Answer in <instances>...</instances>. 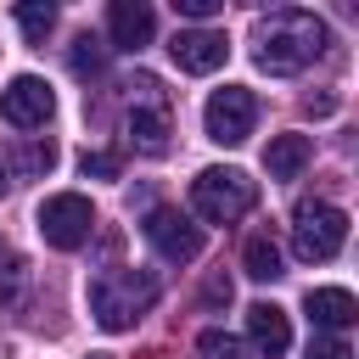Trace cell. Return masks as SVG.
<instances>
[{
	"mask_svg": "<svg viewBox=\"0 0 359 359\" xmlns=\"http://www.w3.org/2000/svg\"><path fill=\"white\" fill-rule=\"evenodd\" d=\"M325 22L314 11H269L258 17V34H252V62L264 73H303L320 50H325Z\"/></svg>",
	"mask_w": 359,
	"mask_h": 359,
	"instance_id": "1",
	"label": "cell"
},
{
	"mask_svg": "<svg viewBox=\"0 0 359 359\" xmlns=\"http://www.w3.org/2000/svg\"><path fill=\"white\" fill-rule=\"evenodd\" d=\"M157 275L151 269H101L90 280V314L101 331H129L151 303H157Z\"/></svg>",
	"mask_w": 359,
	"mask_h": 359,
	"instance_id": "2",
	"label": "cell"
},
{
	"mask_svg": "<svg viewBox=\"0 0 359 359\" xmlns=\"http://www.w3.org/2000/svg\"><path fill=\"white\" fill-rule=\"evenodd\" d=\"M252 202H258V185L241 168H202L191 180V208L208 224H236L241 213H252Z\"/></svg>",
	"mask_w": 359,
	"mask_h": 359,
	"instance_id": "3",
	"label": "cell"
},
{
	"mask_svg": "<svg viewBox=\"0 0 359 359\" xmlns=\"http://www.w3.org/2000/svg\"><path fill=\"white\" fill-rule=\"evenodd\" d=\"M342 241H348V213H342V208L314 202V196L297 202V213H292V247H297L303 264H325V258H337Z\"/></svg>",
	"mask_w": 359,
	"mask_h": 359,
	"instance_id": "4",
	"label": "cell"
},
{
	"mask_svg": "<svg viewBox=\"0 0 359 359\" xmlns=\"http://www.w3.org/2000/svg\"><path fill=\"white\" fill-rule=\"evenodd\" d=\"M202 129H208L213 146H241V140L258 129V95H252L247 84H224V90H213L208 107H202Z\"/></svg>",
	"mask_w": 359,
	"mask_h": 359,
	"instance_id": "5",
	"label": "cell"
},
{
	"mask_svg": "<svg viewBox=\"0 0 359 359\" xmlns=\"http://www.w3.org/2000/svg\"><path fill=\"white\" fill-rule=\"evenodd\" d=\"M90 230H95V208H90V196H79V191H56V196L39 202V236H45L56 252H79V247L90 241Z\"/></svg>",
	"mask_w": 359,
	"mask_h": 359,
	"instance_id": "6",
	"label": "cell"
},
{
	"mask_svg": "<svg viewBox=\"0 0 359 359\" xmlns=\"http://www.w3.org/2000/svg\"><path fill=\"white\" fill-rule=\"evenodd\" d=\"M168 129H174V101H168V90L151 73H140L135 79V101H129V135H135L140 151L157 157L168 146Z\"/></svg>",
	"mask_w": 359,
	"mask_h": 359,
	"instance_id": "7",
	"label": "cell"
},
{
	"mask_svg": "<svg viewBox=\"0 0 359 359\" xmlns=\"http://www.w3.org/2000/svg\"><path fill=\"white\" fill-rule=\"evenodd\" d=\"M50 112H56V95H50V84L34 79V73H17V79L0 90V118H6L11 129H45Z\"/></svg>",
	"mask_w": 359,
	"mask_h": 359,
	"instance_id": "8",
	"label": "cell"
},
{
	"mask_svg": "<svg viewBox=\"0 0 359 359\" xmlns=\"http://www.w3.org/2000/svg\"><path fill=\"white\" fill-rule=\"evenodd\" d=\"M140 230H146V241L157 247V258H168V264H191V258L202 252V224H191V219L174 213V208H151Z\"/></svg>",
	"mask_w": 359,
	"mask_h": 359,
	"instance_id": "9",
	"label": "cell"
},
{
	"mask_svg": "<svg viewBox=\"0 0 359 359\" xmlns=\"http://www.w3.org/2000/svg\"><path fill=\"white\" fill-rule=\"evenodd\" d=\"M168 56L180 62V73H219L230 56V39L219 28H180L168 39Z\"/></svg>",
	"mask_w": 359,
	"mask_h": 359,
	"instance_id": "10",
	"label": "cell"
},
{
	"mask_svg": "<svg viewBox=\"0 0 359 359\" xmlns=\"http://www.w3.org/2000/svg\"><path fill=\"white\" fill-rule=\"evenodd\" d=\"M107 34H112L118 50H140V45H151L157 17H151L146 0H112V6H107Z\"/></svg>",
	"mask_w": 359,
	"mask_h": 359,
	"instance_id": "11",
	"label": "cell"
},
{
	"mask_svg": "<svg viewBox=\"0 0 359 359\" xmlns=\"http://www.w3.org/2000/svg\"><path fill=\"white\" fill-rule=\"evenodd\" d=\"M247 337H252V348H258L264 359H280V353L292 348V320H286V309H280V303H252V309H247Z\"/></svg>",
	"mask_w": 359,
	"mask_h": 359,
	"instance_id": "12",
	"label": "cell"
},
{
	"mask_svg": "<svg viewBox=\"0 0 359 359\" xmlns=\"http://www.w3.org/2000/svg\"><path fill=\"white\" fill-rule=\"evenodd\" d=\"M303 309H309V320H314V325H325V331H342V325H353V320H359V303H353V292H348V286H309Z\"/></svg>",
	"mask_w": 359,
	"mask_h": 359,
	"instance_id": "13",
	"label": "cell"
},
{
	"mask_svg": "<svg viewBox=\"0 0 359 359\" xmlns=\"http://www.w3.org/2000/svg\"><path fill=\"white\" fill-rule=\"evenodd\" d=\"M309 157H314L309 135H275V140L264 146V168H269V180H297V174L309 168Z\"/></svg>",
	"mask_w": 359,
	"mask_h": 359,
	"instance_id": "14",
	"label": "cell"
},
{
	"mask_svg": "<svg viewBox=\"0 0 359 359\" xmlns=\"http://www.w3.org/2000/svg\"><path fill=\"white\" fill-rule=\"evenodd\" d=\"M241 269L252 275V280H280L286 269H280V247L269 241V236H252L247 247H241Z\"/></svg>",
	"mask_w": 359,
	"mask_h": 359,
	"instance_id": "15",
	"label": "cell"
},
{
	"mask_svg": "<svg viewBox=\"0 0 359 359\" xmlns=\"http://www.w3.org/2000/svg\"><path fill=\"white\" fill-rule=\"evenodd\" d=\"M17 28H22L28 45H45V34L56 28V6L50 0H22L17 6Z\"/></svg>",
	"mask_w": 359,
	"mask_h": 359,
	"instance_id": "16",
	"label": "cell"
},
{
	"mask_svg": "<svg viewBox=\"0 0 359 359\" xmlns=\"http://www.w3.org/2000/svg\"><path fill=\"white\" fill-rule=\"evenodd\" d=\"M11 168H17L22 180H39V174L56 168V146H50V140H22L17 157H11Z\"/></svg>",
	"mask_w": 359,
	"mask_h": 359,
	"instance_id": "17",
	"label": "cell"
},
{
	"mask_svg": "<svg viewBox=\"0 0 359 359\" xmlns=\"http://www.w3.org/2000/svg\"><path fill=\"white\" fill-rule=\"evenodd\" d=\"M67 62H73V73H101L107 50H101V39H95V34H79V39H73V56H67Z\"/></svg>",
	"mask_w": 359,
	"mask_h": 359,
	"instance_id": "18",
	"label": "cell"
},
{
	"mask_svg": "<svg viewBox=\"0 0 359 359\" xmlns=\"http://www.w3.org/2000/svg\"><path fill=\"white\" fill-rule=\"evenodd\" d=\"M196 348H202V359H241V342H236L230 331H219V325H208V331L196 337Z\"/></svg>",
	"mask_w": 359,
	"mask_h": 359,
	"instance_id": "19",
	"label": "cell"
},
{
	"mask_svg": "<svg viewBox=\"0 0 359 359\" xmlns=\"http://www.w3.org/2000/svg\"><path fill=\"white\" fill-rule=\"evenodd\" d=\"M79 168H84V180H118V157L112 151H84Z\"/></svg>",
	"mask_w": 359,
	"mask_h": 359,
	"instance_id": "20",
	"label": "cell"
},
{
	"mask_svg": "<svg viewBox=\"0 0 359 359\" xmlns=\"http://www.w3.org/2000/svg\"><path fill=\"white\" fill-rule=\"evenodd\" d=\"M309 359H353V348L342 337H314L309 342Z\"/></svg>",
	"mask_w": 359,
	"mask_h": 359,
	"instance_id": "21",
	"label": "cell"
},
{
	"mask_svg": "<svg viewBox=\"0 0 359 359\" xmlns=\"http://www.w3.org/2000/svg\"><path fill=\"white\" fill-rule=\"evenodd\" d=\"M219 6H224V0H174V11H180V17H191V22H208Z\"/></svg>",
	"mask_w": 359,
	"mask_h": 359,
	"instance_id": "22",
	"label": "cell"
},
{
	"mask_svg": "<svg viewBox=\"0 0 359 359\" xmlns=\"http://www.w3.org/2000/svg\"><path fill=\"white\" fill-rule=\"evenodd\" d=\"M202 297H208V303H230V280H224V275H208Z\"/></svg>",
	"mask_w": 359,
	"mask_h": 359,
	"instance_id": "23",
	"label": "cell"
},
{
	"mask_svg": "<svg viewBox=\"0 0 359 359\" xmlns=\"http://www.w3.org/2000/svg\"><path fill=\"white\" fill-rule=\"evenodd\" d=\"M0 196H6V163H0Z\"/></svg>",
	"mask_w": 359,
	"mask_h": 359,
	"instance_id": "24",
	"label": "cell"
},
{
	"mask_svg": "<svg viewBox=\"0 0 359 359\" xmlns=\"http://www.w3.org/2000/svg\"><path fill=\"white\" fill-rule=\"evenodd\" d=\"M90 359H112V353H90Z\"/></svg>",
	"mask_w": 359,
	"mask_h": 359,
	"instance_id": "25",
	"label": "cell"
}]
</instances>
